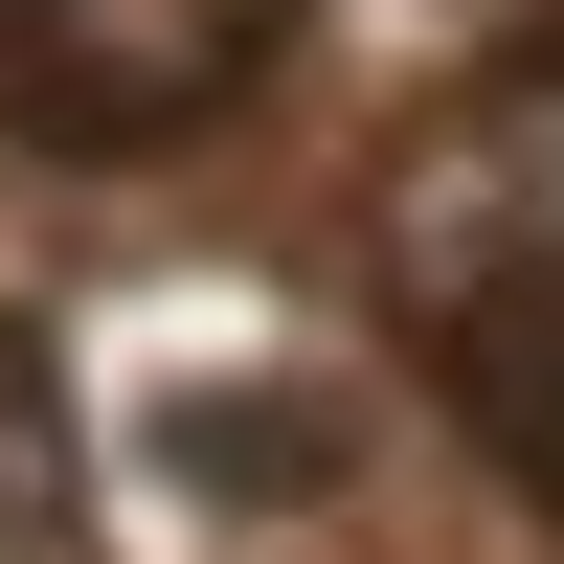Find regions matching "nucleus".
<instances>
[{
	"mask_svg": "<svg viewBox=\"0 0 564 564\" xmlns=\"http://www.w3.org/2000/svg\"><path fill=\"white\" fill-rule=\"evenodd\" d=\"M271 45H294V0H0V135L135 159V135L226 113Z\"/></svg>",
	"mask_w": 564,
	"mask_h": 564,
	"instance_id": "nucleus-1",
	"label": "nucleus"
},
{
	"mask_svg": "<svg viewBox=\"0 0 564 564\" xmlns=\"http://www.w3.org/2000/svg\"><path fill=\"white\" fill-rule=\"evenodd\" d=\"M430 361H452V406H475V430L564 497V226H520V249H475V271H430Z\"/></svg>",
	"mask_w": 564,
	"mask_h": 564,
	"instance_id": "nucleus-2",
	"label": "nucleus"
},
{
	"mask_svg": "<svg viewBox=\"0 0 564 564\" xmlns=\"http://www.w3.org/2000/svg\"><path fill=\"white\" fill-rule=\"evenodd\" d=\"M0 497H23V406H0Z\"/></svg>",
	"mask_w": 564,
	"mask_h": 564,
	"instance_id": "nucleus-3",
	"label": "nucleus"
}]
</instances>
